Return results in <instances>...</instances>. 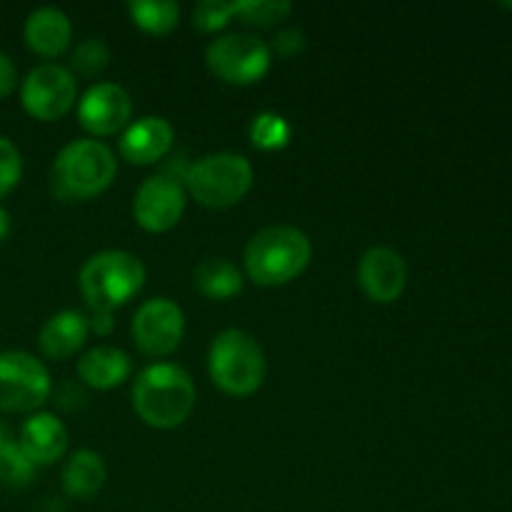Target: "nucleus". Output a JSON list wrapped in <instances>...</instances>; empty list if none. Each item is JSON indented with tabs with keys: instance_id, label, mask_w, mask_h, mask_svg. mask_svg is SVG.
Instances as JSON below:
<instances>
[{
	"instance_id": "f257e3e1",
	"label": "nucleus",
	"mask_w": 512,
	"mask_h": 512,
	"mask_svg": "<svg viewBox=\"0 0 512 512\" xmlns=\"http://www.w3.org/2000/svg\"><path fill=\"white\" fill-rule=\"evenodd\" d=\"M195 408V383L180 365L155 363L140 370L133 385V410L145 425L173 430Z\"/></svg>"
},
{
	"instance_id": "f03ea898",
	"label": "nucleus",
	"mask_w": 512,
	"mask_h": 512,
	"mask_svg": "<svg viewBox=\"0 0 512 512\" xmlns=\"http://www.w3.org/2000/svg\"><path fill=\"white\" fill-rule=\"evenodd\" d=\"M313 258V243L295 225H270L245 245V273L265 288H278L298 278Z\"/></svg>"
},
{
	"instance_id": "7ed1b4c3",
	"label": "nucleus",
	"mask_w": 512,
	"mask_h": 512,
	"mask_svg": "<svg viewBox=\"0 0 512 512\" xmlns=\"http://www.w3.org/2000/svg\"><path fill=\"white\" fill-rule=\"evenodd\" d=\"M118 175V160L113 150L93 138H80L65 145L53 163L55 198L60 200H90L110 188Z\"/></svg>"
},
{
	"instance_id": "20e7f679",
	"label": "nucleus",
	"mask_w": 512,
	"mask_h": 512,
	"mask_svg": "<svg viewBox=\"0 0 512 512\" xmlns=\"http://www.w3.org/2000/svg\"><path fill=\"white\" fill-rule=\"evenodd\" d=\"M145 265L128 250H100L80 268L78 285L93 313H113L140 293Z\"/></svg>"
},
{
	"instance_id": "39448f33",
	"label": "nucleus",
	"mask_w": 512,
	"mask_h": 512,
	"mask_svg": "<svg viewBox=\"0 0 512 512\" xmlns=\"http://www.w3.org/2000/svg\"><path fill=\"white\" fill-rule=\"evenodd\" d=\"M210 380L233 398H248L263 385L268 365L258 340L240 328H228L213 340L208 353Z\"/></svg>"
},
{
	"instance_id": "423d86ee",
	"label": "nucleus",
	"mask_w": 512,
	"mask_h": 512,
	"mask_svg": "<svg viewBox=\"0 0 512 512\" xmlns=\"http://www.w3.org/2000/svg\"><path fill=\"white\" fill-rule=\"evenodd\" d=\"M253 165L240 153H210L185 173V188L200 205L213 210L240 203L253 188Z\"/></svg>"
},
{
	"instance_id": "0eeeda50",
	"label": "nucleus",
	"mask_w": 512,
	"mask_h": 512,
	"mask_svg": "<svg viewBox=\"0 0 512 512\" xmlns=\"http://www.w3.org/2000/svg\"><path fill=\"white\" fill-rule=\"evenodd\" d=\"M210 73L228 85H253L270 70L273 50L263 38L250 33H228L215 38L205 50Z\"/></svg>"
},
{
	"instance_id": "6e6552de",
	"label": "nucleus",
	"mask_w": 512,
	"mask_h": 512,
	"mask_svg": "<svg viewBox=\"0 0 512 512\" xmlns=\"http://www.w3.org/2000/svg\"><path fill=\"white\" fill-rule=\"evenodd\" d=\"M53 380L35 355L23 350L0 353V410L30 413L50 398Z\"/></svg>"
},
{
	"instance_id": "1a4fd4ad",
	"label": "nucleus",
	"mask_w": 512,
	"mask_h": 512,
	"mask_svg": "<svg viewBox=\"0 0 512 512\" xmlns=\"http://www.w3.org/2000/svg\"><path fill=\"white\" fill-rule=\"evenodd\" d=\"M75 98H78V85H75L73 73L58 63L35 65L20 85L23 108L43 123H53L68 115Z\"/></svg>"
},
{
	"instance_id": "9d476101",
	"label": "nucleus",
	"mask_w": 512,
	"mask_h": 512,
	"mask_svg": "<svg viewBox=\"0 0 512 512\" xmlns=\"http://www.w3.org/2000/svg\"><path fill=\"white\" fill-rule=\"evenodd\" d=\"M185 185L173 175H153L135 190V223L148 233H168L185 213Z\"/></svg>"
},
{
	"instance_id": "9b49d317",
	"label": "nucleus",
	"mask_w": 512,
	"mask_h": 512,
	"mask_svg": "<svg viewBox=\"0 0 512 512\" xmlns=\"http://www.w3.org/2000/svg\"><path fill=\"white\" fill-rule=\"evenodd\" d=\"M185 333V315L170 298H150L133 318V338L140 353L165 358L175 353Z\"/></svg>"
},
{
	"instance_id": "f8f14e48",
	"label": "nucleus",
	"mask_w": 512,
	"mask_h": 512,
	"mask_svg": "<svg viewBox=\"0 0 512 512\" xmlns=\"http://www.w3.org/2000/svg\"><path fill=\"white\" fill-rule=\"evenodd\" d=\"M130 115H133V100L128 90L118 83L90 85L78 103L80 125L98 138L128 128Z\"/></svg>"
},
{
	"instance_id": "ddd939ff",
	"label": "nucleus",
	"mask_w": 512,
	"mask_h": 512,
	"mask_svg": "<svg viewBox=\"0 0 512 512\" xmlns=\"http://www.w3.org/2000/svg\"><path fill=\"white\" fill-rule=\"evenodd\" d=\"M358 283L373 303H395L408 283V265L398 250L378 245V248L365 250L360 258Z\"/></svg>"
},
{
	"instance_id": "4468645a",
	"label": "nucleus",
	"mask_w": 512,
	"mask_h": 512,
	"mask_svg": "<svg viewBox=\"0 0 512 512\" xmlns=\"http://www.w3.org/2000/svg\"><path fill=\"white\" fill-rule=\"evenodd\" d=\"M173 140L175 133L168 120L160 115H143L123 130L118 150L128 163L150 165L170 153Z\"/></svg>"
},
{
	"instance_id": "2eb2a0df",
	"label": "nucleus",
	"mask_w": 512,
	"mask_h": 512,
	"mask_svg": "<svg viewBox=\"0 0 512 512\" xmlns=\"http://www.w3.org/2000/svg\"><path fill=\"white\" fill-rule=\"evenodd\" d=\"M18 448L33 465H50L68 450V430L55 415L35 413L20 428Z\"/></svg>"
},
{
	"instance_id": "dca6fc26",
	"label": "nucleus",
	"mask_w": 512,
	"mask_h": 512,
	"mask_svg": "<svg viewBox=\"0 0 512 512\" xmlns=\"http://www.w3.org/2000/svg\"><path fill=\"white\" fill-rule=\"evenodd\" d=\"M25 43L30 50H35L38 55L45 58H55V55L65 53L70 48V40H73V25L70 18L58 8H45L33 10L25 20Z\"/></svg>"
},
{
	"instance_id": "f3484780",
	"label": "nucleus",
	"mask_w": 512,
	"mask_h": 512,
	"mask_svg": "<svg viewBox=\"0 0 512 512\" xmlns=\"http://www.w3.org/2000/svg\"><path fill=\"white\" fill-rule=\"evenodd\" d=\"M90 335V320L78 310H60L45 320L40 328L38 345L43 355L53 360H65L78 353Z\"/></svg>"
},
{
	"instance_id": "a211bd4d",
	"label": "nucleus",
	"mask_w": 512,
	"mask_h": 512,
	"mask_svg": "<svg viewBox=\"0 0 512 512\" xmlns=\"http://www.w3.org/2000/svg\"><path fill=\"white\" fill-rule=\"evenodd\" d=\"M130 373H133L130 355L113 345H98L78 360V378L95 390L118 388L130 378Z\"/></svg>"
},
{
	"instance_id": "6ab92c4d",
	"label": "nucleus",
	"mask_w": 512,
	"mask_h": 512,
	"mask_svg": "<svg viewBox=\"0 0 512 512\" xmlns=\"http://www.w3.org/2000/svg\"><path fill=\"white\" fill-rule=\"evenodd\" d=\"M105 483V463L93 450H78L70 455L63 470V488L70 498L90 500Z\"/></svg>"
},
{
	"instance_id": "aec40b11",
	"label": "nucleus",
	"mask_w": 512,
	"mask_h": 512,
	"mask_svg": "<svg viewBox=\"0 0 512 512\" xmlns=\"http://www.w3.org/2000/svg\"><path fill=\"white\" fill-rule=\"evenodd\" d=\"M193 283L205 298L228 300L243 290V273L225 258H208L195 268Z\"/></svg>"
},
{
	"instance_id": "412c9836",
	"label": "nucleus",
	"mask_w": 512,
	"mask_h": 512,
	"mask_svg": "<svg viewBox=\"0 0 512 512\" xmlns=\"http://www.w3.org/2000/svg\"><path fill=\"white\" fill-rule=\"evenodd\" d=\"M128 13L145 33L168 35L178 25L180 5L173 0H130Z\"/></svg>"
},
{
	"instance_id": "4be33fe9",
	"label": "nucleus",
	"mask_w": 512,
	"mask_h": 512,
	"mask_svg": "<svg viewBox=\"0 0 512 512\" xmlns=\"http://www.w3.org/2000/svg\"><path fill=\"white\" fill-rule=\"evenodd\" d=\"M293 13V5L288 0H238L235 3V18L258 28H270L278 25Z\"/></svg>"
},
{
	"instance_id": "5701e85b",
	"label": "nucleus",
	"mask_w": 512,
	"mask_h": 512,
	"mask_svg": "<svg viewBox=\"0 0 512 512\" xmlns=\"http://www.w3.org/2000/svg\"><path fill=\"white\" fill-rule=\"evenodd\" d=\"M250 140L260 150H280L290 140V125L283 115L260 113L250 123Z\"/></svg>"
},
{
	"instance_id": "b1692460",
	"label": "nucleus",
	"mask_w": 512,
	"mask_h": 512,
	"mask_svg": "<svg viewBox=\"0 0 512 512\" xmlns=\"http://www.w3.org/2000/svg\"><path fill=\"white\" fill-rule=\"evenodd\" d=\"M110 50L100 38H85L75 45L73 58H70V68L80 75H98L108 68Z\"/></svg>"
},
{
	"instance_id": "393cba45",
	"label": "nucleus",
	"mask_w": 512,
	"mask_h": 512,
	"mask_svg": "<svg viewBox=\"0 0 512 512\" xmlns=\"http://www.w3.org/2000/svg\"><path fill=\"white\" fill-rule=\"evenodd\" d=\"M33 473L35 465L25 458L18 443H8L5 448H0V483L10 485V488H23L33 478Z\"/></svg>"
},
{
	"instance_id": "a878e982",
	"label": "nucleus",
	"mask_w": 512,
	"mask_h": 512,
	"mask_svg": "<svg viewBox=\"0 0 512 512\" xmlns=\"http://www.w3.org/2000/svg\"><path fill=\"white\" fill-rule=\"evenodd\" d=\"M235 15V3H223V0H203L193 10V28L200 33H215L223 28Z\"/></svg>"
},
{
	"instance_id": "bb28decb",
	"label": "nucleus",
	"mask_w": 512,
	"mask_h": 512,
	"mask_svg": "<svg viewBox=\"0 0 512 512\" xmlns=\"http://www.w3.org/2000/svg\"><path fill=\"white\" fill-rule=\"evenodd\" d=\"M23 175V158L15 143L5 135H0V198L8 195Z\"/></svg>"
},
{
	"instance_id": "cd10ccee",
	"label": "nucleus",
	"mask_w": 512,
	"mask_h": 512,
	"mask_svg": "<svg viewBox=\"0 0 512 512\" xmlns=\"http://www.w3.org/2000/svg\"><path fill=\"white\" fill-rule=\"evenodd\" d=\"M305 48V33L300 28H283L275 33L273 38V48L278 55H283V58H290V55H298L303 53Z\"/></svg>"
},
{
	"instance_id": "c85d7f7f",
	"label": "nucleus",
	"mask_w": 512,
	"mask_h": 512,
	"mask_svg": "<svg viewBox=\"0 0 512 512\" xmlns=\"http://www.w3.org/2000/svg\"><path fill=\"white\" fill-rule=\"evenodd\" d=\"M18 85V70L15 63L5 53H0V98L10 95Z\"/></svg>"
},
{
	"instance_id": "c756f323",
	"label": "nucleus",
	"mask_w": 512,
	"mask_h": 512,
	"mask_svg": "<svg viewBox=\"0 0 512 512\" xmlns=\"http://www.w3.org/2000/svg\"><path fill=\"white\" fill-rule=\"evenodd\" d=\"M88 320H90V330H95L98 335H108L110 330L115 328L113 313H93V318Z\"/></svg>"
},
{
	"instance_id": "7c9ffc66",
	"label": "nucleus",
	"mask_w": 512,
	"mask_h": 512,
	"mask_svg": "<svg viewBox=\"0 0 512 512\" xmlns=\"http://www.w3.org/2000/svg\"><path fill=\"white\" fill-rule=\"evenodd\" d=\"M10 233V213L5 208H0V240Z\"/></svg>"
},
{
	"instance_id": "2f4dec72",
	"label": "nucleus",
	"mask_w": 512,
	"mask_h": 512,
	"mask_svg": "<svg viewBox=\"0 0 512 512\" xmlns=\"http://www.w3.org/2000/svg\"><path fill=\"white\" fill-rule=\"evenodd\" d=\"M8 443H15L13 435H10V430L5 425H0V448H5Z\"/></svg>"
}]
</instances>
